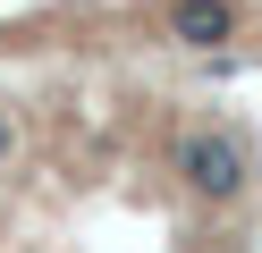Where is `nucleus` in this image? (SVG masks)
<instances>
[{"mask_svg":"<svg viewBox=\"0 0 262 253\" xmlns=\"http://www.w3.org/2000/svg\"><path fill=\"white\" fill-rule=\"evenodd\" d=\"M178 177H186L203 202H228V194H245L254 160H245V144H237V135H220V127H194V135H178Z\"/></svg>","mask_w":262,"mask_h":253,"instance_id":"obj_1","label":"nucleus"},{"mask_svg":"<svg viewBox=\"0 0 262 253\" xmlns=\"http://www.w3.org/2000/svg\"><path fill=\"white\" fill-rule=\"evenodd\" d=\"M169 34H178L186 51L237 42V0H178V9H169Z\"/></svg>","mask_w":262,"mask_h":253,"instance_id":"obj_2","label":"nucleus"},{"mask_svg":"<svg viewBox=\"0 0 262 253\" xmlns=\"http://www.w3.org/2000/svg\"><path fill=\"white\" fill-rule=\"evenodd\" d=\"M9 152H17V118H0V160H9Z\"/></svg>","mask_w":262,"mask_h":253,"instance_id":"obj_3","label":"nucleus"}]
</instances>
